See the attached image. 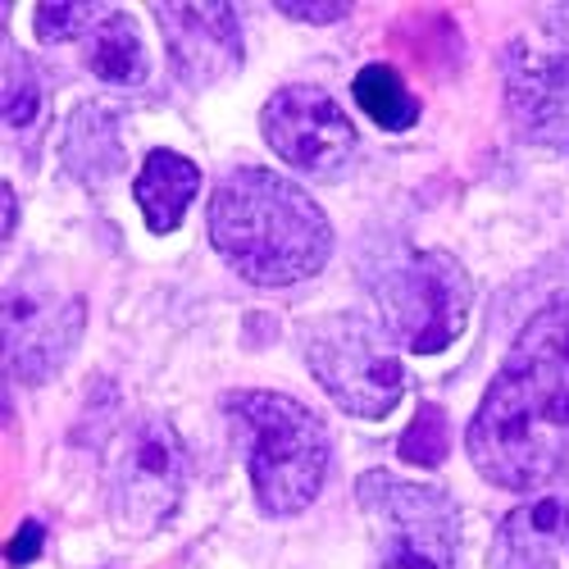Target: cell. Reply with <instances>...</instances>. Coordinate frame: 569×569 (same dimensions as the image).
Masks as SVG:
<instances>
[{
    "label": "cell",
    "mask_w": 569,
    "mask_h": 569,
    "mask_svg": "<svg viewBox=\"0 0 569 569\" xmlns=\"http://www.w3.org/2000/svg\"><path fill=\"white\" fill-rule=\"evenodd\" d=\"M210 242L237 278L256 288H292L328 264L333 228L292 178L260 164H237L214 182Z\"/></svg>",
    "instance_id": "obj_1"
},
{
    "label": "cell",
    "mask_w": 569,
    "mask_h": 569,
    "mask_svg": "<svg viewBox=\"0 0 569 569\" xmlns=\"http://www.w3.org/2000/svg\"><path fill=\"white\" fill-rule=\"evenodd\" d=\"M232 442L247 456L251 488L264 515H301L328 479V433L310 406L282 392H223Z\"/></svg>",
    "instance_id": "obj_2"
},
{
    "label": "cell",
    "mask_w": 569,
    "mask_h": 569,
    "mask_svg": "<svg viewBox=\"0 0 569 569\" xmlns=\"http://www.w3.org/2000/svg\"><path fill=\"white\" fill-rule=\"evenodd\" d=\"M110 525L123 538L160 533L187 492V447L164 415H128L101 451Z\"/></svg>",
    "instance_id": "obj_3"
},
{
    "label": "cell",
    "mask_w": 569,
    "mask_h": 569,
    "mask_svg": "<svg viewBox=\"0 0 569 569\" xmlns=\"http://www.w3.org/2000/svg\"><path fill=\"white\" fill-rule=\"evenodd\" d=\"M465 451L488 483L510 492H529L556 473L560 465L556 429L542 419L529 383L510 365L497 369L492 388L483 392L479 410H473Z\"/></svg>",
    "instance_id": "obj_4"
},
{
    "label": "cell",
    "mask_w": 569,
    "mask_h": 569,
    "mask_svg": "<svg viewBox=\"0 0 569 569\" xmlns=\"http://www.w3.org/2000/svg\"><path fill=\"white\" fill-rule=\"evenodd\" d=\"M356 501L378 533L369 569H456L460 519L442 488L369 469L356 483Z\"/></svg>",
    "instance_id": "obj_5"
},
{
    "label": "cell",
    "mask_w": 569,
    "mask_h": 569,
    "mask_svg": "<svg viewBox=\"0 0 569 569\" xmlns=\"http://www.w3.org/2000/svg\"><path fill=\"white\" fill-rule=\"evenodd\" d=\"M306 365L347 415L383 419L406 392V369L378 323L365 315H328L306 328Z\"/></svg>",
    "instance_id": "obj_6"
},
{
    "label": "cell",
    "mask_w": 569,
    "mask_h": 569,
    "mask_svg": "<svg viewBox=\"0 0 569 569\" xmlns=\"http://www.w3.org/2000/svg\"><path fill=\"white\" fill-rule=\"evenodd\" d=\"M378 306L388 315V328L415 351L438 356L447 351L469 323L473 288L469 273L451 251H410L383 269L373 282Z\"/></svg>",
    "instance_id": "obj_7"
},
{
    "label": "cell",
    "mask_w": 569,
    "mask_h": 569,
    "mask_svg": "<svg viewBox=\"0 0 569 569\" xmlns=\"http://www.w3.org/2000/svg\"><path fill=\"white\" fill-rule=\"evenodd\" d=\"M260 132L282 164L310 178H338L356 156V123L319 87H282L260 110Z\"/></svg>",
    "instance_id": "obj_8"
},
{
    "label": "cell",
    "mask_w": 569,
    "mask_h": 569,
    "mask_svg": "<svg viewBox=\"0 0 569 569\" xmlns=\"http://www.w3.org/2000/svg\"><path fill=\"white\" fill-rule=\"evenodd\" d=\"M82 297L60 292L56 282L19 278L6 288V356L23 383H46L82 338Z\"/></svg>",
    "instance_id": "obj_9"
},
{
    "label": "cell",
    "mask_w": 569,
    "mask_h": 569,
    "mask_svg": "<svg viewBox=\"0 0 569 569\" xmlns=\"http://www.w3.org/2000/svg\"><path fill=\"white\" fill-rule=\"evenodd\" d=\"M506 110L519 137L569 156V51H515L506 60Z\"/></svg>",
    "instance_id": "obj_10"
},
{
    "label": "cell",
    "mask_w": 569,
    "mask_h": 569,
    "mask_svg": "<svg viewBox=\"0 0 569 569\" xmlns=\"http://www.w3.org/2000/svg\"><path fill=\"white\" fill-rule=\"evenodd\" d=\"M156 19L182 82L210 87L242 64V23L232 6H156Z\"/></svg>",
    "instance_id": "obj_11"
},
{
    "label": "cell",
    "mask_w": 569,
    "mask_h": 569,
    "mask_svg": "<svg viewBox=\"0 0 569 569\" xmlns=\"http://www.w3.org/2000/svg\"><path fill=\"white\" fill-rule=\"evenodd\" d=\"M197 192H201V169L178 151H151L141 173L132 178V201L156 237H164L182 223Z\"/></svg>",
    "instance_id": "obj_12"
},
{
    "label": "cell",
    "mask_w": 569,
    "mask_h": 569,
    "mask_svg": "<svg viewBox=\"0 0 569 569\" xmlns=\"http://www.w3.org/2000/svg\"><path fill=\"white\" fill-rule=\"evenodd\" d=\"M569 542V497L542 492L506 515L501 547L515 569H551Z\"/></svg>",
    "instance_id": "obj_13"
},
{
    "label": "cell",
    "mask_w": 569,
    "mask_h": 569,
    "mask_svg": "<svg viewBox=\"0 0 569 569\" xmlns=\"http://www.w3.org/2000/svg\"><path fill=\"white\" fill-rule=\"evenodd\" d=\"M64 164L87 187H101L123 169V141L119 119L106 106H78L64 132Z\"/></svg>",
    "instance_id": "obj_14"
},
{
    "label": "cell",
    "mask_w": 569,
    "mask_h": 569,
    "mask_svg": "<svg viewBox=\"0 0 569 569\" xmlns=\"http://www.w3.org/2000/svg\"><path fill=\"white\" fill-rule=\"evenodd\" d=\"M82 64L101 82L137 87L141 78H147V46H141V37H137V23L123 10H106L101 23L91 28V37L82 41Z\"/></svg>",
    "instance_id": "obj_15"
},
{
    "label": "cell",
    "mask_w": 569,
    "mask_h": 569,
    "mask_svg": "<svg viewBox=\"0 0 569 569\" xmlns=\"http://www.w3.org/2000/svg\"><path fill=\"white\" fill-rule=\"evenodd\" d=\"M356 106L388 132H406L419 123V97L401 82V73L392 64H365L351 82Z\"/></svg>",
    "instance_id": "obj_16"
},
{
    "label": "cell",
    "mask_w": 569,
    "mask_h": 569,
    "mask_svg": "<svg viewBox=\"0 0 569 569\" xmlns=\"http://www.w3.org/2000/svg\"><path fill=\"white\" fill-rule=\"evenodd\" d=\"M401 460L406 465H419V469H438L451 451V423H447V410L442 406H419L415 419H410V429L401 433L397 442Z\"/></svg>",
    "instance_id": "obj_17"
},
{
    "label": "cell",
    "mask_w": 569,
    "mask_h": 569,
    "mask_svg": "<svg viewBox=\"0 0 569 569\" xmlns=\"http://www.w3.org/2000/svg\"><path fill=\"white\" fill-rule=\"evenodd\" d=\"M106 10L97 6H37V37L46 46H64V41H87L91 28L101 23Z\"/></svg>",
    "instance_id": "obj_18"
},
{
    "label": "cell",
    "mask_w": 569,
    "mask_h": 569,
    "mask_svg": "<svg viewBox=\"0 0 569 569\" xmlns=\"http://www.w3.org/2000/svg\"><path fill=\"white\" fill-rule=\"evenodd\" d=\"M37 110H41L37 73H32V64L23 56L10 51V60H6V128H14V132L28 128L37 119Z\"/></svg>",
    "instance_id": "obj_19"
},
{
    "label": "cell",
    "mask_w": 569,
    "mask_h": 569,
    "mask_svg": "<svg viewBox=\"0 0 569 569\" xmlns=\"http://www.w3.org/2000/svg\"><path fill=\"white\" fill-rule=\"evenodd\" d=\"M41 542H46V529H41V519H23L19 525V533H14V542H10V565H28V560H37L41 556Z\"/></svg>",
    "instance_id": "obj_20"
},
{
    "label": "cell",
    "mask_w": 569,
    "mask_h": 569,
    "mask_svg": "<svg viewBox=\"0 0 569 569\" xmlns=\"http://www.w3.org/2000/svg\"><path fill=\"white\" fill-rule=\"evenodd\" d=\"M278 14H292L301 23H338V19H347V6H297V0H278Z\"/></svg>",
    "instance_id": "obj_21"
},
{
    "label": "cell",
    "mask_w": 569,
    "mask_h": 569,
    "mask_svg": "<svg viewBox=\"0 0 569 569\" xmlns=\"http://www.w3.org/2000/svg\"><path fill=\"white\" fill-rule=\"evenodd\" d=\"M6 237H14V187L6 182Z\"/></svg>",
    "instance_id": "obj_22"
}]
</instances>
